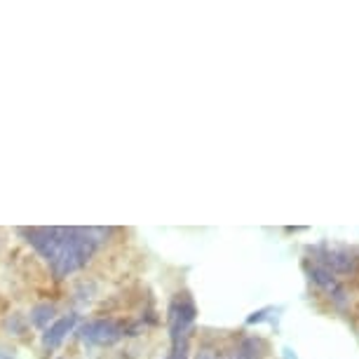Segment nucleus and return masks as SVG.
Returning a JSON list of instances; mask_svg holds the SVG:
<instances>
[{
    "label": "nucleus",
    "mask_w": 359,
    "mask_h": 359,
    "mask_svg": "<svg viewBox=\"0 0 359 359\" xmlns=\"http://www.w3.org/2000/svg\"><path fill=\"white\" fill-rule=\"evenodd\" d=\"M76 322H78L76 315H64V317H59V320H54L43 334L45 348H59V345L64 343V338L76 329Z\"/></svg>",
    "instance_id": "39448f33"
},
{
    "label": "nucleus",
    "mask_w": 359,
    "mask_h": 359,
    "mask_svg": "<svg viewBox=\"0 0 359 359\" xmlns=\"http://www.w3.org/2000/svg\"><path fill=\"white\" fill-rule=\"evenodd\" d=\"M80 338L92 345H111L123 338V327L113 320H94L80 329Z\"/></svg>",
    "instance_id": "7ed1b4c3"
},
{
    "label": "nucleus",
    "mask_w": 359,
    "mask_h": 359,
    "mask_svg": "<svg viewBox=\"0 0 359 359\" xmlns=\"http://www.w3.org/2000/svg\"><path fill=\"white\" fill-rule=\"evenodd\" d=\"M310 277L320 284L322 289H327L329 294H334V296H338L341 294V284H338V280L334 277V273H331L329 268H324V266H320V263H315L313 268H310Z\"/></svg>",
    "instance_id": "423d86ee"
},
{
    "label": "nucleus",
    "mask_w": 359,
    "mask_h": 359,
    "mask_svg": "<svg viewBox=\"0 0 359 359\" xmlns=\"http://www.w3.org/2000/svg\"><path fill=\"white\" fill-rule=\"evenodd\" d=\"M263 357V343L259 338H247V341L240 343L233 359H261Z\"/></svg>",
    "instance_id": "6e6552de"
},
{
    "label": "nucleus",
    "mask_w": 359,
    "mask_h": 359,
    "mask_svg": "<svg viewBox=\"0 0 359 359\" xmlns=\"http://www.w3.org/2000/svg\"><path fill=\"white\" fill-rule=\"evenodd\" d=\"M195 322V306L188 296H181L169 306V334H172L174 348H184L186 336Z\"/></svg>",
    "instance_id": "f03ea898"
},
{
    "label": "nucleus",
    "mask_w": 359,
    "mask_h": 359,
    "mask_svg": "<svg viewBox=\"0 0 359 359\" xmlns=\"http://www.w3.org/2000/svg\"><path fill=\"white\" fill-rule=\"evenodd\" d=\"M167 359H188V355H186V345H184V348H174V350H172V355H169Z\"/></svg>",
    "instance_id": "1a4fd4ad"
},
{
    "label": "nucleus",
    "mask_w": 359,
    "mask_h": 359,
    "mask_svg": "<svg viewBox=\"0 0 359 359\" xmlns=\"http://www.w3.org/2000/svg\"><path fill=\"white\" fill-rule=\"evenodd\" d=\"M317 256H320V266L329 268L331 273H352L357 268V259L352 256V252L341 247H322L317 249Z\"/></svg>",
    "instance_id": "20e7f679"
},
{
    "label": "nucleus",
    "mask_w": 359,
    "mask_h": 359,
    "mask_svg": "<svg viewBox=\"0 0 359 359\" xmlns=\"http://www.w3.org/2000/svg\"><path fill=\"white\" fill-rule=\"evenodd\" d=\"M198 359H214V357L209 355V352H202V355H198Z\"/></svg>",
    "instance_id": "9d476101"
},
{
    "label": "nucleus",
    "mask_w": 359,
    "mask_h": 359,
    "mask_svg": "<svg viewBox=\"0 0 359 359\" xmlns=\"http://www.w3.org/2000/svg\"><path fill=\"white\" fill-rule=\"evenodd\" d=\"M22 233L45 256L57 277H66L83 268L99 245L97 230L87 228H26Z\"/></svg>",
    "instance_id": "f257e3e1"
},
{
    "label": "nucleus",
    "mask_w": 359,
    "mask_h": 359,
    "mask_svg": "<svg viewBox=\"0 0 359 359\" xmlns=\"http://www.w3.org/2000/svg\"><path fill=\"white\" fill-rule=\"evenodd\" d=\"M54 315H57V308L50 306V303H40V306H36L31 310V324L38 329H45L52 324Z\"/></svg>",
    "instance_id": "0eeeda50"
}]
</instances>
